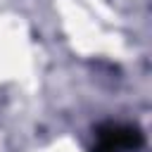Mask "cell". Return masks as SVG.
Returning a JSON list of instances; mask_svg holds the SVG:
<instances>
[{
  "mask_svg": "<svg viewBox=\"0 0 152 152\" xmlns=\"http://www.w3.org/2000/svg\"><path fill=\"white\" fill-rule=\"evenodd\" d=\"M140 145H142V133L135 126L104 124L97 128V142L93 152H121V150H135Z\"/></svg>",
  "mask_w": 152,
  "mask_h": 152,
  "instance_id": "obj_1",
  "label": "cell"
}]
</instances>
